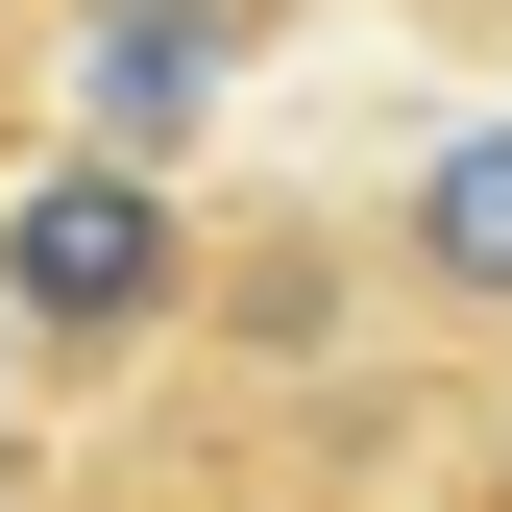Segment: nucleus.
<instances>
[{
  "mask_svg": "<svg viewBox=\"0 0 512 512\" xmlns=\"http://www.w3.org/2000/svg\"><path fill=\"white\" fill-rule=\"evenodd\" d=\"M244 74V0H98V122L147 147V122H196Z\"/></svg>",
  "mask_w": 512,
  "mask_h": 512,
  "instance_id": "obj_2",
  "label": "nucleus"
},
{
  "mask_svg": "<svg viewBox=\"0 0 512 512\" xmlns=\"http://www.w3.org/2000/svg\"><path fill=\"white\" fill-rule=\"evenodd\" d=\"M415 269H439V293H512V122L415 171Z\"/></svg>",
  "mask_w": 512,
  "mask_h": 512,
  "instance_id": "obj_3",
  "label": "nucleus"
},
{
  "mask_svg": "<svg viewBox=\"0 0 512 512\" xmlns=\"http://www.w3.org/2000/svg\"><path fill=\"white\" fill-rule=\"evenodd\" d=\"M0 293L49 317V342H122V317L171 293V220H147V171H49L25 244H0Z\"/></svg>",
  "mask_w": 512,
  "mask_h": 512,
  "instance_id": "obj_1",
  "label": "nucleus"
}]
</instances>
